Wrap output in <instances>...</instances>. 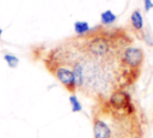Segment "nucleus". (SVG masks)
<instances>
[{"instance_id": "1", "label": "nucleus", "mask_w": 153, "mask_h": 138, "mask_svg": "<svg viewBox=\"0 0 153 138\" xmlns=\"http://www.w3.org/2000/svg\"><path fill=\"white\" fill-rule=\"evenodd\" d=\"M45 67L63 85L65 89H67L71 94H75V91H76L75 78H74V73H73V70L71 66H68L63 62H60V61H54V60L47 59Z\"/></svg>"}, {"instance_id": "2", "label": "nucleus", "mask_w": 153, "mask_h": 138, "mask_svg": "<svg viewBox=\"0 0 153 138\" xmlns=\"http://www.w3.org/2000/svg\"><path fill=\"white\" fill-rule=\"evenodd\" d=\"M143 50L139 47L129 46L123 49V52L120 55V61L124 71H130V72H136L142 62H143Z\"/></svg>"}, {"instance_id": "3", "label": "nucleus", "mask_w": 153, "mask_h": 138, "mask_svg": "<svg viewBox=\"0 0 153 138\" xmlns=\"http://www.w3.org/2000/svg\"><path fill=\"white\" fill-rule=\"evenodd\" d=\"M106 102L110 106V108H112L114 110L124 112L128 115L135 114V108H134V104L131 103V97L123 89L114 90L110 94V96L106 98Z\"/></svg>"}, {"instance_id": "4", "label": "nucleus", "mask_w": 153, "mask_h": 138, "mask_svg": "<svg viewBox=\"0 0 153 138\" xmlns=\"http://www.w3.org/2000/svg\"><path fill=\"white\" fill-rule=\"evenodd\" d=\"M130 24L135 31H142L143 30V17L139 8L134 10L130 14Z\"/></svg>"}, {"instance_id": "5", "label": "nucleus", "mask_w": 153, "mask_h": 138, "mask_svg": "<svg viewBox=\"0 0 153 138\" xmlns=\"http://www.w3.org/2000/svg\"><path fill=\"white\" fill-rule=\"evenodd\" d=\"M92 29L90 28V24L85 20H78L74 23V31L78 36H84V35H87L90 34Z\"/></svg>"}, {"instance_id": "6", "label": "nucleus", "mask_w": 153, "mask_h": 138, "mask_svg": "<svg viewBox=\"0 0 153 138\" xmlns=\"http://www.w3.org/2000/svg\"><path fill=\"white\" fill-rule=\"evenodd\" d=\"M117 19V16L111 10H105L100 13V23L103 25H112Z\"/></svg>"}, {"instance_id": "7", "label": "nucleus", "mask_w": 153, "mask_h": 138, "mask_svg": "<svg viewBox=\"0 0 153 138\" xmlns=\"http://www.w3.org/2000/svg\"><path fill=\"white\" fill-rule=\"evenodd\" d=\"M68 100H69L71 109H72L73 113H80V112H82V104H81V102L79 101V98H78V96L75 94H71V96H69Z\"/></svg>"}, {"instance_id": "8", "label": "nucleus", "mask_w": 153, "mask_h": 138, "mask_svg": "<svg viewBox=\"0 0 153 138\" xmlns=\"http://www.w3.org/2000/svg\"><path fill=\"white\" fill-rule=\"evenodd\" d=\"M4 60L6 61V64L8 65V67H11V68H16L18 66V64H19V59L16 55L10 54V53H6L4 55Z\"/></svg>"}, {"instance_id": "9", "label": "nucleus", "mask_w": 153, "mask_h": 138, "mask_svg": "<svg viewBox=\"0 0 153 138\" xmlns=\"http://www.w3.org/2000/svg\"><path fill=\"white\" fill-rule=\"evenodd\" d=\"M143 1V7H145V11L148 12L153 8V1L152 0H142Z\"/></svg>"}, {"instance_id": "10", "label": "nucleus", "mask_w": 153, "mask_h": 138, "mask_svg": "<svg viewBox=\"0 0 153 138\" xmlns=\"http://www.w3.org/2000/svg\"><path fill=\"white\" fill-rule=\"evenodd\" d=\"M1 35H2V29L0 28V37H1Z\"/></svg>"}]
</instances>
